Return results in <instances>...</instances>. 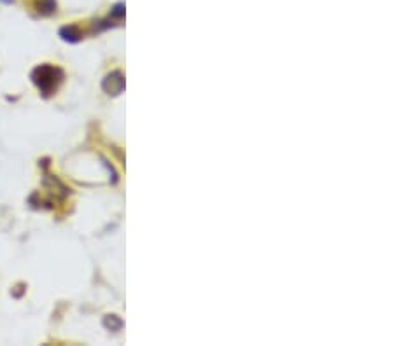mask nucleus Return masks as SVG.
Here are the masks:
<instances>
[{
    "label": "nucleus",
    "mask_w": 394,
    "mask_h": 346,
    "mask_svg": "<svg viewBox=\"0 0 394 346\" xmlns=\"http://www.w3.org/2000/svg\"><path fill=\"white\" fill-rule=\"evenodd\" d=\"M56 68H51V67H42V68H37L35 72V82L39 84V88L42 89V91H51L53 88H55V80H53V77H55V74H56Z\"/></svg>",
    "instance_id": "nucleus-1"
}]
</instances>
